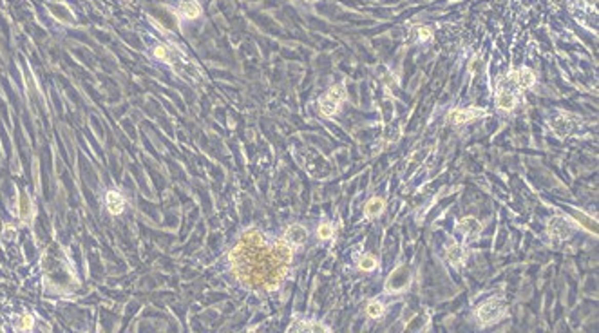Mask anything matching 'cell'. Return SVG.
<instances>
[{
	"instance_id": "6",
	"label": "cell",
	"mask_w": 599,
	"mask_h": 333,
	"mask_svg": "<svg viewBox=\"0 0 599 333\" xmlns=\"http://www.w3.org/2000/svg\"><path fill=\"white\" fill-rule=\"evenodd\" d=\"M456 232H460L465 239H476L482 234V223L476 218H462L456 223Z\"/></svg>"
},
{
	"instance_id": "18",
	"label": "cell",
	"mask_w": 599,
	"mask_h": 333,
	"mask_svg": "<svg viewBox=\"0 0 599 333\" xmlns=\"http://www.w3.org/2000/svg\"><path fill=\"white\" fill-rule=\"evenodd\" d=\"M384 304L381 303V301H369L368 308H366V314H368V317L371 319H381L382 315H384Z\"/></svg>"
},
{
	"instance_id": "19",
	"label": "cell",
	"mask_w": 599,
	"mask_h": 333,
	"mask_svg": "<svg viewBox=\"0 0 599 333\" xmlns=\"http://www.w3.org/2000/svg\"><path fill=\"white\" fill-rule=\"evenodd\" d=\"M333 234H335L333 225H331V223H328V221L321 223L319 228H317V238H319L321 241H328V239L333 238Z\"/></svg>"
},
{
	"instance_id": "13",
	"label": "cell",
	"mask_w": 599,
	"mask_h": 333,
	"mask_svg": "<svg viewBox=\"0 0 599 333\" xmlns=\"http://www.w3.org/2000/svg\"><path fill=\"white\" fill-rule=\"evenodd\" d=\"M384 208H386V201L382 198H371L368 201V203H366V207H364V216L368 219H373V218H376V216H381L382 212H384Z\"/></svg>"
},
{
	"instance_id": "9",
	"label": "cell",
	"mask_w": 599,
	"mask_h": 333,
	"mask_svg": "<svg viewBox=\"0 0 599 333\" xmlns=\"http://www.w3.org/2000/svg\"><path fill=\"white\" fill-rule=\"evenodd\" d=\"M465 257H467V253H465V248L460 245V243L451 241L449 245L446 246V259L453 268H460L462 264L465 263Z\"/></svg>"
},
{
	"instance_id": "8",
	"label": "cell",
	"mask_w": 599,
	"mask_h": 333,
	"mask_svg": "<svg viewBox=\"0 0 599 333\" xmlns=\"http://www.w3.org/2000/svg\"><path fill=\"white\" fill-rule=\"evenodd\" d=\"M283 239H285L288 245H292L293 248L303 246L304 243L308 241V230L304 228L303 225H290L288 228H286Z\"/></svg>"
},
{
	"instance_id": "21",
	"label": "cell",
	"mask_w": 599,
	"mask_h": 333,
	"mask_svg": "<svg viewBox=\"0 0 599 333\" xmlns=\"http://www.w3.org/2000/svg\"><path fill=\"white\" fill-rule=\"evenodd\" d=\"M152 53H154V56H156L157 60L165 62V64H172V60H170V58H172V54H170V51H169V47H167V46H156Z\"/></svg>"
},
{
	"instance_id": "12",
	"label": "cell",
	"mask_w": 599,
	"mask_h": 333,
	"mask_svg": "<svg viewBox=\"0 0 599 333\" xmlns=\"http://www.w3.org/2000/svg\"><path fill=\"white\" fill-rule=\"evenodd\" d=\"M105 207H107V210L112 216H118L125 208V199H123V195L118 190H109L105 194Z\"/></svg>"
},
{
	"instance_id": "17",
	"label": "cell",
	"mask_w": 599,
	"mask_h": 333,
	"mask_svg": "<svg viewBox=\"0 0 599 333\" xmlns=\"http://www.w3.org/2000/svg\"><path fill=\"white\" fill-rule=\"evenodd\" d=\"M376 264H378V261H376L375 256L364 253L361 257V261H358V270H362V272H373L376 268Z\"/></svg>"
},
{
	"instance_id": "15",
	"label": "cell",
	"mask_w": 599,
	"mask_h": 333,
	"mask_svg": "<svg viewBox=\"0 0 599 333\" xmlns=\"http://www.w3.org/2000/svg\"><path fill=\"white\" fill-rule=\"evenodd\" d=\"M292 329L293 331H330L328 326L321 324V322H317V321H301V322H297V324L290 326V331H292Z\"/></svg>"
},
{
	"instance_id": "4",
	"label": "cell",
	"mask_w": 599,
	"mask_h": 333,
	"mask_svg": "<svg viewBox=\"0 0 599 333\" xmlns=\"http://www.w3.org/2000/svg\"><path fill=\"white\" fill-rule=\"evenodd\" d=\"M485 114H487L485 109L469 107V109H458V111H453L449 120H451V123H454V125H467V123L474 122V120L484 118Z\"/></svg>"
},
{
	"instance_id": "2",
	"label": "cell",
	"mask_w": 599,
	"mask_h": 333,
	"mask_svg": "<svg viewBox=\"0 0 599 333\" xmlns=\"http://www.w3.org/2000/svg\"><path fill=\"white\" fill-rule=\"evenodd\" d=\"M505 314H507L505 301L502 297H491L480 304V308L476 310V319L482 326H489L498 322Z\"/></svg>"
},
{
	"instance_id": "3",
	"label": "cell",
	"mask_w": 599,
	"mask_h": 333,
	"mask_svg": "<svg viewBox=\"0 0 599 333\" xmlns=\"http://www.w3.org/2000/svg\"><path fill=\"white\" fill-rule=\"evenodd\" d=\"M547 230H549V234L552 236V238L560 239V241H565V239L572 238V234L576 232V226H574L567 218H563V216H556V218H552L549 221Z\"/></svg>"
},
{
	"instance_id": "22",
	"label": "cell",
	"mask_w": 599,
	"mask_h": 333,
	"mask_svg": "<svg viewBox=\"0 0 599 333\" xmlns=\"http://www.w3.org/2000/svg\"><path fill=\"white\" fill-rule=\"evenodd\" d=\"M433 38V29L431 27H418V40L420 42H429Z\"/></svg>"
},
{
	"instance_id": "7",
	"label": "cell",
	"mask_w": 599,
	"mask_h": 333,
	"mask_svg": "<svg viewBox=\"0 0 599 333\" xmlns=\"http://www.w3.org/2000/svg\"><path fill=\"white\" fill-rule=\"evenodd\" d=\"M550 125H552V130L556 132L557 136H569L570 132H574L576 130V118H574L572 114H561V116H556V118L550 122Z\"/></svg>"
},
{
	"instance_id": "14",
	"label": "cell",
	"mask_w": 599,
	"mask_h": 333,
	"mask_svg": "<svg viewBox=\"0 0 599 333\" xmlns=\"http://www.w3.org/2000/svg\"><path fill=\"white\" fill-rule=\"evenodd\" d=\"M323 98H326L328 102H331L333 105L341 107V104L346 100V89H344V85H342V84L331 85V87L328 89V92L323 96Z\"/></svg>"
},
{
	"instance_id": "1",
	"label": "cell",
	"mask_w": 599,
	"mask_h": 333,
	"mask_svg": "<svg viewBox=\"0 0 599 333\" xmlns=\"http://www.w3.org/2000/svg\"><path fill=\"white\" fill-rule=\"evenodd\" d=\"M518 91L520 89L516 87L512 74L502 78L498 82V87H496V107L503 112H511L518 105V100H520Z\"/></svg>"
},
{
	"instance_id": "10",
	"label": "cell",
	"mask_w": 599,
	"mask_h": 333,
	"mask_svg": "<svg viewBox=\"0 0 599 333\" xmlns=\"http://www.w3.org/2000/svg\"><path fill=\"white\" fill-rule=\"evenodd\" d=\"M512 78H514V84L520 91H525V89L534 87V84H536V74H534V71L529 69V67H520L516 73H512Z\"/></svg>"
},
{
	"instance_id": "20",
	"label": "cell",
	"mask_w": 599,
	"mask_h": 333,
	"mask_svg": "<svg viewBox=\"0 0 599 333\" xmlns=\"http://www.w3.org/2000/svg\"><path fill=\"white\" fill-rule=\"evenodd\" d=\"M18 208H20V218L22 219H29L31 216H33V203H31V199L27 198L26 194L20 198Z\"/></svg>"
},
{
	"instance_id": "23",
	"label": "cell",
	"mask_w": 599,
	"mask_h": 333,
	"mask_svg": "<svg viewBox=\"0 0 599 333\" xmlns=\"http://www.w3.org/2000/svg\"><path fill=\"white\" fill-rule=\"evenodd\" d=\"M33 322H35L33 315H24V317L20 319L18 329H31V328H33Z\"/></svg>"
},
{
	"instance_id": "5",
	"label": "cell",
	"mask_w": 599,
	"mask_h": 333,
	"mask_svg": "<svg viewBox=\"0 0 599 333\" xmlns=\"http://www.w3.org/2000/svg\"><path fill=\"white\" fill-rule=\"evenodd\" d=\"M409 270L406 266H398L395 272L391 273V277L386 283V290L388 291H404L407 286H409Z\"/></svg>"
},
{
	"instance_id": "11",
	"label": "cell",
	"mask_w": 599,
	"mask_h": 333,
	"mask_svg": "<svg viewBox=\"0 0 599 333\" xmlns=\"http://www.w3.org/2000/svg\"><path fill=\"white\" fill-rule=\"evenodd\" d=\"M177 15L181 18L187 20H194L201 15V6L197 0H181L179 6H177Z\"/></svg>"
},
{
	"instance_id": "16",
	"label": "cell",
	"mask_w": 599,
	"mask_h": 333,
	"mask_svg": "<svg viewBox=\"0 0 599 333\" xmlns=\"http://www.w3.org/2000/svg\"><path fill=\"white\" fill-rule=\"evenodd\" d=\"M574 216H576V221L580 223L581 226H583L585 230H588V232H590V234H597V221H595L594 218H588L587 214H583V212H577V210H574Z\"/></svg>"
}]
</instances>
